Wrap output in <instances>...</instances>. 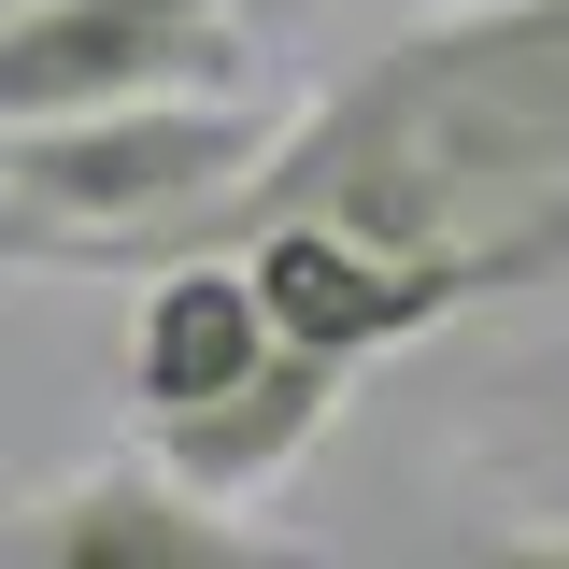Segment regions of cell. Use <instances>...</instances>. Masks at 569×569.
I'll return each mask as SVG.
<instances>
[{
    "label": "cell",
    "mask_w": 569,
    "mask_h": 569,
    "mask_svg": "<svg viewBox=\"0 0 569 569\" xmlns=\"http://www.w3.org/2000/svg\"><path fill=\"white\" fill-rule=\"evenodd\" d=\"M299 356L427 342L527 284H569V0H456L356 58L200 213Z\"/></svg>",
    "instance_id": "cell-1"
},
{
    "label": "cell",
    "mask_w": 569,
    "mask_h": 569,
    "mask_svg": "<svg viewBox=\"0 0 569 569\" xmlns=\"http://www.w3.org/2000/svg\"><path fill=\"white\" fill-rule=\"evenodd\" d=\"M257 29H271V0H14L0 14V129L257 86Z\"/></svg>",
    "instance_id": "cell-2"
},
{
    "label": "cell",
    "mask_w": 569,
    "mask_h": 569,
    "mask_svg": "<svg viewBox=\"0 0 569 569\" xmlns=\"http://www.w3.org/2000/svg\"><path fill=\"white\" fill-rule=\"evenodd\" d=\"M0 569H284V541L242 527V498H200L157 456H100V470L0 512Z\"/></svg>",
    "instance_id": "cell-3"
},
{
    "label": "cell",
    "mask_w": 569,
    "mask_h": 569,
    "mask_svg": "<svg viewBox=\"0 0 569 569\" xmlns=\"http://www.w3.org/2000/svg\"><path fill=\"white\" fill-rule=\"evenodd\" d=\"M342 356H299V342H271L228 399H200V413H157L142 427V456L157 470H186L200 498H271L313 441H328V413H342Z\"/></svg>",
    "instance_id": "cell-4"
},
{
    "label": "cell",
    "mask_w": 569,
    "mask_h": 569,
    "mask_svg": "<svg viewBox=\"0 0 569 569\" xmlns=\"http://www.w3.org/2000/svg\"><path fill=\"white\" fill-rule=\"evenodd\" d=\"M271 299H257V271L242 257H157L129 299V413H200V399H228L257 356H271Z\"/></svg>",
    "instance_id": "cell-5"
}]
</instances>
